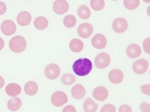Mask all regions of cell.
Returning a JSON list of instances; mask_svg holds the SVG:
<instances>
[{"label": "cell", "instance_id": "cell-12", "mask_svg": "<svg viewBox=\"0 0 150 112\" xmlns=\"http://www.w3.org/2000/svg\"><path fill=\"white\" fill-rule=\"evenodd\" d=\"M109 96V91L104 86H98L93 91V97L98 101L103 102Z\"/></svg>", "mask_w": 150, "mask_h": 112}, {"label": "cell", "instance_id": "cell-4", "mask_svg": "<svg viewBox=\"0 0 150 112\" xmlns=\"http://www.w3.org/2000/svg\"><path fill=\"white\" fill-rule=\"evenodd\" d=\"M51 103L55 106L60 107L66 104L68 101L67 95L63 91L55 92L51 96Z\"/></svg>", "mask_w": 150, "mask_h": 112}, {"label": "cell", "instance_id": "cell-10", "mask_svg": "<svg viewBox=\"0 0 150 112\" xmlns=\"http://www.w3.org/2000/svg\"><path fill=\"white\" fill-rule=\"evenodd\" d=\"M149 67V62L145 59H141L136 61L133 65V70L137 74H144Z\"/></svg>", "mask_w": 150, "mask_h": 112}, {"label": "cell", "instance_id": "cell-23", "mask_svg": "<svg viewBox=\"0 0 150 112\" xmlns=\"http://www.w3.org/2000/svg\"><path fill=\"white\" fill-rule=\"evenodd\" d=\"M78 14L82 19L86 20L91 16V11L86 5H81L78 8Z\"/></svg>", "mask_w": 150, "mask_h": 112}, {"label": "cell", "instance_id": "cell-2", "mask_svg": "<svg viewBox=\"0 0 150 112\" xmlns=\"http://www.w3.org/2000/svg\"><path fill=\"white\" fill-rule=\"evenodd\" d=\"M9 47L15 53L23 52L27 47V41L21 35H16L12 38L9 42Z\"/></svg>", "mask_w": 150, "mask_h": 112}, {"label": "cell", "instance_id": "cell-7", "mask_svg": "<svg viewBox=\"0 0 150 112\" xmlns=\"http://www.w3.org/2000/svg\"><path fill=\"white\" fill-rule=\"evenodd\" d=\"M78 34L84 39L88 38L93 32L92 25L87 22L81 24L78 28Z\"/></svg>", "mask_w": 150, "mask_h": 112}, {"label": "cell", "instance_id": "cell-15", "mask_svg": "<svg viewBox=\"0 0 150 112\" xmlns=\"http://www.w3.org/2000/svg\"><path fill=\"white\" fill-rule=\"evenodd\" d=\"M32 16L28 11H21L17 16V21L21 26H27L30 24Z\"/></svg>", "mask_w": 150, "mask_h": 112}, {"label": "cell", "instance_id": "cell-34", "mask_svg": "<svg viewBox=\"0 0 150 112\" xmlns=\"http://www.w3.org/2000/svg\"><path fill=\"white\" fill-rule=\"evenodd\" d=\"M62 112H76V109L74 106L68 105L66 106L62 110Z\"/></svg>", "mask_w": 150, "mask_h": 112}, {"label": "cell", "instance_id": "cell-29", "mask_svg": "<svg viewBox=\"0 0 150 112\" xmlns=\"http://www.w3.org/2000/svg\"><path fill=\"white\" fill-rule=\"evenodd\" d=\"M150 38H147L143 43V47L144 50L148 54H150Z\"/></svg>", "mask_w": 150, "mask_h": 112}, {"label": "cell", "instance_id": "cell-24", "mask_svg": "<svg viewBox=\"0 0 150 112\" xmlns=\"http://www.w3.org/2000/svg\"><path fill=\"white\" fill-rule=\"evenodd\" d=\"M64 25L68 28L74 27L76 23V19L73 15H67L63 20Z\"/></svg>", "mask_w": 150, "mask_h": 112}, {"label": "cell", "instance_id": "cell-33", "mask_svg": "<svg viewBox=\"0 0 150 112\" xmlns=\"http://www.w3.org/2000/svg\"><path fill=\"white\" fill-rule=\"evenodd\" d=\"M6 5L3 1H0V15H2L6 13Z\"/></svg>", "mask_w": 150, "mask_h": 112}, {"label": "cell", "instance_id": "cell-32", "mask_svg": "<svg viewBox=\"0 0 150 112\" xmlns=\"http://www.w3.org/2000/svg\"><path fill=\"white\" fill-rule=\"evenodd\" d=\"M140 108L143 112H150V104L143 102L140 106Z\"/></svg>", "mask_w": 150, "mask_h": 112}, {"label": "cell", "instance_id": "cell-14", "mask_svg": "<svg viewBox=\"0 0 150 112\" xmlns=\"http://www.w3.org/2000/svg\"><path fill=\"white\" fill-rule=\"evenodd\" d=\"M142 50L140 46L137 44H131L129 45L126 50L127 56L130 58L134 59L139 57L141 55Z\"/></svg>", "mask_w": 150, "mask_h": 112}, {"label": "cell", "instance_id": "cell-22", "mask_svg": "<svg viewBox=\"0 0 150 112\" xmlns=\"http://www.w3.org/2000/svg\"><path fill=\"white\" fill-rule=\"evenodd\" d=\"M34 25L35 28L38 30H42L47 28L48 21L46 18L43 16H39L35 19Z\"/></svg>", "mask_w": 150, "mask_h": 112}, {"label": "cell", "instance_id": "cell-25", "mask_svg": "<svg viewBox=\"0 0 150 112\" xmlns=\"http://www.w3.org/2000/svg\"><path fill=\"white\" fill-rule=\"evenodd\" d=\"M76 78L75 76L70 74V73H67L62 76L61 80L62 83L65 85H70L73 84L75 81Z\"/></svg>", "mask_w": 150, "mask_h": 112}, {"label": "cell", "instance_id": "cell-20", "mask_svg": "<svg viewBox=\"0 0 150 112\" xmlns=\"http://www.w3.org/2000/svg\"><path fill=\"white\" fill-rule=\"evenodd\" d=\"M22 105V102L20 98H16L10 99L7 102V107L11 111L15 112L18 111Z\"/></svg>", "mask_w": 150, "mask_h": 112}, {"label": "cell", "instance_id": "cell-1", "mask_svg": "<svg viewBox=\"0 0 150 112\" xmlns=\"http://www.w3.org/2000/svg\"><path fill=\"white\" fill-rule=\"evenodd\" d=\"M92 69V63L88 58H83L75 61L73 64V70L79 76L88 75Z\"/></svg>", "mask_w": 150, "mask_h": 112}, {"label": "cell", "instance_id": "cell-28", "mask_svg": "<svg viewBox=\"0 0 150 112\" xmlns=\"http://www.w3.org/2000/svg\"><path fill=\"white\" fill-rule=\"evenodd\" d=\"M100 112H116V108L112 104H108L103 106Z\"/></svg>", "mask_w": 150, "mask_h": 112}, {"label": "cell", "instance_id": "cell-18", "mask_svg": "<svg viewBox=\"0 0 150 112\" xmlns=\"http://www.w3.org/2000/svg\"><path fill=\"white\" fill-rule=\"evenodd\" d=\"M38 90V86L34 81H29L24 86V91L25 94L29 96L35 95Z\"/></svg>", "mask_w": 150, "mask_h": 112}, {"label": "cell", "instance_id": "cell-16", "mask_svg": "<svg viewBox=\"0 0 150 112\" xmlns=\"http://www.w3.org/2000/svg\"><path fill=\"white\" fill-rule=\"evenodd\" d=\"M5 91L8 96L15 97L21 94V88L19 84L10 83L6 86Z\"/></svg>", "mask_w": 150, "mask_h": 112}, {"label": "cell", "instance_id": "cell-3", "mask_svg": "<svg viewBox=\"0 0 150 112\" xmlns=\"http://www.w3.org/2000/svg\"><path fill=\"white\" fill-rule=\"evenodd\" d=\"M111 57L107 53L103 52L98 54L95 59L96 67L99 69H104L109 66Z\"/></svg>", "mask_w": 150, "mask_h": 112}, {"label": "cell", "instance_id": "cell-30", "mask_svg": "<svg viewBox=\"0 0 150 112\" xmlns=\"http://www.w3.org/2000/svg\"><path fill=\"white\" fill-rule=\"evenodd\" d=\"M150 84L143 85L142 86H141V91L143 92V94H146V95H150Z\"/></svg>", "mask_w": 150, "mask_h": 112}, {"label": "cell", "instance_id": "cell-31", "mask_svg": "<svg viewBox=\"0 0 150 112\" xmlns=\"http://www.w3.org/2000/svg\"><path fill=\"white\" fill-rule=\"evenodd\" d=\"M119 112H132V109L129 105L124 104L119 108Z\"/></svg>", "mask_w": 150, "mask_h": 112}, {"label": "cell", "instance_id": "cell-35", "mask_svg": "<svg viewBox=\"0 0 150 112\" xmlns=\"http://www.w3.org/2000/svg\"><path fill=\"white\" fill-rule=\"evenodd\" d=\"M5 85V80L4 78L0 76V89L2 88Z\"/></svg>", "mask_w": 150, "mask_h": 112}, {"label": "cell", "instance_id": "cell-8", "mask_svg": "<svg viewBox=\"0 0 150 112\" xmlns=\"http://www.w3.org/2000/svg\"><path fill=\"white\" fill-rule=\"evenodd\" d=\"M1 29L2 33L5 35H13L16 32V26L14 21L11 20H6L2 22Z\"/></svg>", "mask_w": 150, "mask_h": 112}, {"label": "cell", "instance_id": "cell-26", "mask_svg": "<svg viewBox=\"0 0 150 112\" xmlns=\"http://www.w3.org/2000/svg\"><path fill=\"white\" fill-rule=\"evenodd\" d=\"M124 5L128 10H134L139 6L140 1L139 0H124Z\"/></svg>", "mask_w": 150, "mask_h": 112}, {"label": "cell", "instance_id": "cell-27", "mask_svg": "<svg viewBox=\"0 0 150 112\" xmlns=\"http://www.w3.org/2000/svg\"><path fill=\"white\" fill-rule=\"evenodd\" d=\"M91 6L95 11H101L105 7V2L103 0H92L90 2Z\"/></svg>", "mask_w": 150, "mask_h": 112}, {"label": "cell", "instance_id": "cell-6", "mask_svg": "<svg viewBox=\"0 0 150 112\" xmlns=\"http://www.w3.org/2000/svg\"><path fill=\"white\" fill-rule=\"evenodd\" d=\"M112 27L115 32L117 33H122L128 29V23L124 18H118L114 20Z\"/></svg>", "mask_w": 150, "mask_h": 112}, {"label": "cell", "instance_id": "cell-13", "mask_svg": "<svg viewBox=\"0 0 150 112\" xmlns=\"http://www.w3.org/2000/svg\"><path fill=\"white\" fill-rule=\"evenodd\" d=\"M109 78L110 82L113 84H120L124 78L123 72L119 69H113L110 72Z\"/></svg>", "mask_w": 150, "mask_h": 112}, {"label": "cell", "instance_id": "cell-11", "mask_svg": "<svg viewBox=\"0 0 150 112\" xmlns=\"http://www.w3.org/2000/svg\"><path fill=\"white\" fill-rule=\"evenodd\" d=\"M92 45L97 49H102L105 48L107 44V39L102 34H97L92 39Z\"/></svg>", "mask_w": 150, "mask_h": 112}, {"label": "cell", "instance_id": "cell-17", "mask_svg": "<svg viewBox=\"0 0 150 112\" xmlns=\"http://www.w3.org/2000/svg\"><path fill=\"white\" fill-rule=\"evenodd\" d=\"M71 95L76 99H81L86 95V89L81 84H76L71 89Z\"/></svg>", "mask_w": 150, "mask_h": 112}, {"label": "cell", "instance_id": "cell-9", "mask_svg": "<svg viewBox=\"0 0 150 112\" xmlns=\"http://www.w3.org/2000/svg\"><path fill=\"white\" fill-rule=\"evenodd\" d=\"M69 5L65 0H57L53 5V10L56 14L62 15L68 11Z\"/></svg>", "mask_w": 150, "mask_h": 112}, {"label": "cell", "instance_id": "cell-36", "mask_svg": "<svg viewBox=\"0 0 150 112\" xmlns=\"http://www.w3.org/2000/svg\"><path fill=\"white\" fill-rule=\"evenodd\" d=\"M4 45H5V43H4V39L0 37V50L3 49Z\"/></svg>", "mask_w": 150, "mask_h": 112}, {"label": "cell", "instance_id": "cell-19", "mask_svg": "<svg viewBox=\"0 0 150 112\" xmlns=\"http://www.w3.org/2000/svg\"><path fill=\"white\" fill-rule=\"evenodd\" d=\"M98 109V104L91 98H87L83 103V109L85 112H96Z\"/></svg>", "mask_w": 150, "mask_h": 112}, {"label": "cell", "instance_id": "cell-21", "mask_svg": "<svg viewBox=\"0 0 150 112\" xmlns=\"http://www.w3.org/2000/svg\"><path fill=\"white\" fill-rule=\"evenodd\" d=\"M69 47L73 52L78 53L81 52L83 49L84 43L79 39H73L70 42Z\"/></svg>", "mask_w": 150, "mask_h": 112}, {"label": "cell", "instance_id": "cell-5", "mask_svg": "<svg viewBox=\"0 0 150 112\" xmlns=\"http://www.w3.org/2000/svg\"><path fill=\"white\" fill-rule=\"evenodd\" d=\"M60 74V69L59 66L55 63L49 64L45 70L46 77L50 80H55L59 76Z\"/></svg>", "mask_w": 150, "mask_h": 112}]
</instances>
